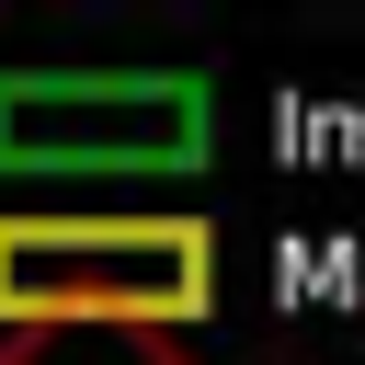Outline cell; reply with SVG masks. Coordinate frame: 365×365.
Instances as JSON below:
<instances>
[{
    "mask_svg": "<svg viewBox=\"0 0 365 365\" xmlns=\"http://www.w3.org/2000/svg\"><path fill=\"white\" fill-rule=\"evenodd\" d=\"M217 308V228L182 205H0V331H194Z\"/></svg>",
    "mask_w": 365,
    "mask_h": 365,
    "instance_id": "6da1fadb",
    "label": "cell"
},
{
    "mask_svg": "<svg viewBox=\"0 0 365 365\" xmlns=\"http://www.w3.org/2000/svg\"><path fill=\"white\" fill-rule=\"evenodd\" d=\"M217 148V91L194 68H0V205L182 182Z\"/></svg>",
    "mask_w": 365,
    "mask_h": 365,
    "instance_id": "7a4b0ae2",
    "label": "cell"
}]
</instances>
